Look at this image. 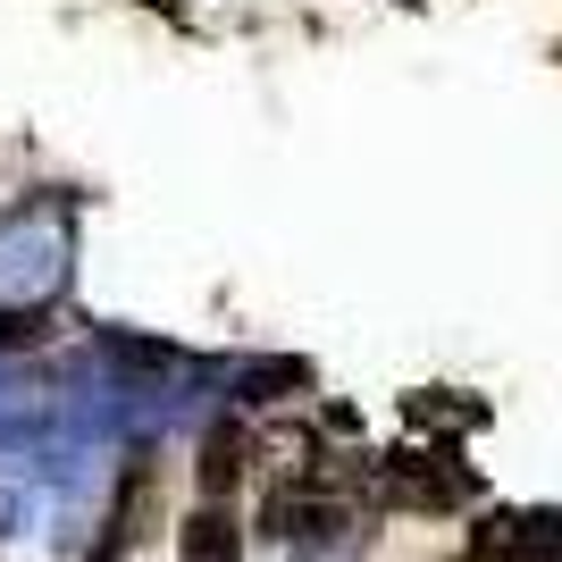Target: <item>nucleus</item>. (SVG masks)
<instances>
[{"label": "nucleus", "mask_w": 562, "mask_h": 562, "mask_svg": "<svg viewBox=\"0 0 562 562\" xmlns=\"http://www.w3.org/2000/svg\"><path fill=\"white\" fill-rule=\"evenodd\" d=\"M244 554V529H235V513H218V504H202V513L177 529V562H235Z\"/></svg>", "instance_id": "f03ea898"}, {"label": "nucleus", "mask_w": 562, "mask_h": 562, "mask_svg": "<svg viewBox=\"0 0 562 562\" xmlns=\"http://www.w3.org/2000/svg\"><path fill=\"white\" fill-rule=\"evenodd\" d=\"M235 403L244 412H260V403H294L311 386V361H294V352H269V361H244V370H227Z\"/></svg>", "instance_id": "f257e3e1"}, {"label": "nucleus", "mask_w": 562, "mask_h": 562, "mask_svg": "<svg viewBox=\"0 0 562 562\" xmlns=\"http://www.w3.org/2000/svg\"><path fill=\"white\" fill-rule=\"evenodd\" d=\"M244 462H252V437H244V428H211V437H202V495H227L235 479H244Z\"/></svg>", "instance_id": "7ed1b4c3"}, {"label": "nucleus", "mask_w": 562, "mask_h": 562, "mask_svg": "<svg viewBox=\"0 0 562 562\" xmlns=\"http://www.w3.org/2000/svg\"><path fill=\"white\" fill-rule=\"evenodd\" d=\"M43 328H50V311H34V303H9V311H0V352L43 345Z\"/></svg>", "instance_id": "20e7f679"}]
</instances>
